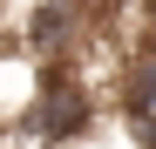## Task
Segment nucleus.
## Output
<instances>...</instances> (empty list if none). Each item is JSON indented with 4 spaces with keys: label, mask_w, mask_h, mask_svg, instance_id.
<instances>
[{
    "label": "nucleus",
    "mask_w": 156,
    "mask_h": 149,
    "mask_svg": "<svg viewBox=\"0 0 156 149\" xmlns=\"http://www.w3.org/2000/svg\"><path fill=\"white\" fill-rule=\"evenodd\" d=\"M20 129H27L41 149H68V142H82V136L95 129V88H88L75 68H41L34 102H27V115H20Z\"/></svg>",
    "instance_id": "f257e3e1"
}]
</instances>
